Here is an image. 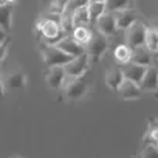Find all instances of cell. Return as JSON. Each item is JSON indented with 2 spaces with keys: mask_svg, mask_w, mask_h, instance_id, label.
<instances>
[{
  "mask_svg": "<svg viewBox=\"0 0 158 158\" xmlns=\"http://www.w3.org/2000/svg\"><path fill=\"white\" fill-rule=\"evenodd\" d=\"M150 53L158 54V30L156 28H147L146 34V45H144Z\"/></svg>",
  "mask_w": 158,
  "mask_h": 158,
  "instance_id": "obj_22",
  "label": "cell"
},
{
  "mask_svg": "<svg viewBox=\"0 0 158 158\" xmlns=\"http://www.w3.org/2000/svg\"><path fill=\"white\" fill-rule=\"evenodd\" d=\"M90 67V56L85 53L82 56H79V57H74L68 65H65V73L68 77L71 79H79V77H82L84 73L89 70Z\"/></svg>",
  "mask_w": 158,
  "mask_h": 158,
  "instance_id": "obj_5",
  "label": "cell"
},
{
  "mask_svg": "<svg viewBox=\"0 0 158 158\" xmlns=\"http://www.w3.org/2000/svg\"><path fill=\"white\" fill-rule=\"evenodd\" d=\"M118 96L123 98V99H138L143 93L141 87L132 81H127V79H124V82L121 84V87L118 89Z\"/></svg>",
  "mask_w": 158,
  "mask_h": 158,
  "instance_id": "obj_13",
  "label": "cell"
},
{
  "mask_svg": "<svg viewBox=\"0 0 158 158\" xmlns=\"http://www.w3.org/2000/svg\"><path fill=\"white\" fill-rule=\"evenodd\" d=\"M116 17V27L118 30H129L135 22H138V13L132 8V10H124L119 13H115Z\"/></svg>",
  "mask_w": 158,
  "mask_h": 158,
  "instance_id": "obj_11",
  "label": "cell"
},
{
  "mask_svg": "<svg viewBox=\"0 0 158 158\" xmlns=\"http://www.w3.org/2000/svg\"><path fill=\"white\" fill-rule=\"evenodd\" d=\"M87 10H89V14H90V22L93 25H96V22L107 13V2H98V0H93V2H89Z\"/></svg>",
  "mask_w": 158,
  "mask_h": 158,
  "instance_id": "obj_17",
  "label": "cell"
},
{
  "mask_svg": "<svg viewBox=\"0 0 158 158\" xmlns=\"http://www.w3.org/2000/svg\"><path fill=\"white\" fill-rule=\"evenodd\" d=\"M36 28H37V31H40L42 42L47 45H57L59 42H62L67 37V34L60 28V23H57V22L44 20L39 17V20L36 22Z\"/></svg>",
  "mask_w": 158,
  "mask_h": 158,
  "instance_id": "obj_1",
  "label": "cell"
},
{
  "mask_svg": "<svg viewBox=\"0 0 158 158\" xmlns=\"http://www.w3.org/2000/svg\"><path fill=\"white\" fill-rule=\"evenodd\" d=\"M90 22V14H89V10L87 6L77 10L74 14H73V25H74V30L79 28V27H89Z\"/></svg>",
  "mask_w": 158,
  "mask_h": 158,
  "instance_id": "obj_21",
  "label": "cell"
},
{
  "mask_svg": "<svg viewBox=\"0 0 158 158\" xmlns=\"http://www.w3.org/2000/svg\"><path fill=\"white\" fill-rule=\"evenodd\" d=\"M67 77H68V76H67L64 67H51V68H48V71H47L45 81H47V84H48L51 89L57 90V89L64 87Z\"/></svg>",
  "mask_w": 158,
  "mask_h": 158,
  "instance_id": "obj_8",
  "label": "cell"
},
{
  "mask_svg": "<svg viewBox=\"0 0 158 158\" xmlns=\"http://www.w3.org/2000/svg\"><path fill=\"white\" fill-rule=\"evenodd\" d=\"M133 3L129 0H109L107 2V13H119L124 10H132Z\"/></svg>",
  "mask_w": 158,
  "mask_h": 158,
  "instance_id": "obj_23",
  "label": "cell"
},
{
  "mask_svg": "<svg viewBox=\"0 0 158 158\" xmlns=\"http://www.w3.org/2000/svg\"><path fill=\"white\" fill-rule=\"evenodd\" d=\"M14 5V2H0V23H2V31L5 33L11 31V8Z\"/></svg>",
  "mask_w": 158,
  "mask_h": 158,
  "instance_id": "obj_16",
  "label": "cell"
},
{
  "mask_svg": "<svg viewBox=\"0 0 158 158\" xmlns=\"http://www.w3.org/2000/svg\"><path fill=\"white\" fill-rule=\"evenodd\" d=\"M132 56H133V50L127 44L118 45L115 48V59L118 60V64H121V67L129 64V62H132Z\"/></svg>",
  "mask_w": 158,
  "mask_h": 158,
  "instance_id": "obj_19",
  "label": "cell"
},
{
  "mask_svg": "<svg viewBox=\"0 0 158 158\" xmlns=\"http://www.w3.org/2000/svg\"><path fill=\"white\" fill-rule=\"evenodd\" d=\"M123 70V74H124V79H127V81H132L138 85H141L143 79L147 73V67H141V65H136L133 62H129L126 65L121 67Z\"/></svg>",
  "mask_w": 158,
  "mask_h": 158,
  "instance_id": "obj_7",
  "label": "cell"
},
{
  "mask_svg": "<svg viewBox=\"0 0 158 158\" xmlns=\"http://www.w3.org/2000/svg\"><path fill=\"white\" fill-rule=\"evenodd\" d=\"M95 28H96L99 33H102L104 36H107V37H109V36H113V34L116 33V30H118L115 14H113V13H106V14L96 22Z\"/></svg>",
  "mask_w": 158,
  "mask_h": 158,
  "instance_id": "obj_9",
  "label": "cell"
},
{
  "mask_svg": "<svg viewBox=\"0 0 158 158\" xmlns=\"http://www.w3.org/2000/svg\"><path fill=\"white\" fill-rule=\"evenodd\" d=\"M64 93L68 99H81L87 93L85 79L84 77H79V79L67 77V81L64 84Z\"/></svg>",
  "mask_w": 158,
  "mask_h": 158,
  "instance_id": "obj_6",
  "label": "cell"
},
{
  "mask_svg": "<svg viewBox=\"0 0 158 158\" xmlns=\"http://www.w3.org/2000/svg\"><path fill=\"white\" fill-rule=\"evenodd\" d=\"M40 51H42L44 60L48 65V68H51V67H65L74 59L73 56L64 53L56 45H47L44 42H40Z\"/></svg>",
  "mask_w": 158,
  "mask_h": 158,
  "instance_id": "obj_2",
  "label": "cell"
},
{
  "mask_svg": "<svg viewBox=\"0 0 158 158\" xmlns=\"http://www.w3.org/2000/svg\"><path fill=\"white\" fill-rule=\"evenodd\" d=\"M107 47H109V39H107V36H104L102 33H99V31L96 30V31L93 33V37H92L90 44L85 47V53L96 60V59L102 57V54L106 53Z\"/></svg>",
  "mask_w": 158,
  "mask_h": 158,
  "instance_id": "obj_4",
  "label": "cell"
},
{
  "mask_svg": "<svg viewBox=\"0 0 158 158\" xmlns=\"http://www.w3.org/2000/svg\"><path fill=\"white\" fill-rule=\"evenodd\" d=\"M6 87L10 89H23L27 85V76L22 71H14L11 74H8L6 79H3Z\"/></svg>",
  "mask_w": 158,
  "mask_h": 158,
  "instance_id": "obj_20",
  "label": "cell"
},
{
  "mask_svg": "<svg viewBox=\"0 0 158 158\" xmlns=\"http://www.w3.org/2000/svg\"><path fill=\"white\" fill-rule=\"evenodd\" d=\"M71 37H73L79 45H81V47L85 48V47L90 44L92 37H93V31H92L89 27H79V28H76V30L73 31Z\"/></svg>",
  "mask_w": 158,
  "mask_h": 158,
  "instance_id": "obj_18",
  "label": "cell"
},
{
  "mask_svg": "<svg viewBox=\"0 0 158 158\" xmlns=\"http://www.w3.org/2000/svg\"><path fill=\"white\" fill-rule=\"evenodd\" d=\"M141 158H158V146L155 143H146L141 152Z\"/></svg>",
  "mask_w": 158,
  "mask_h": 158,
  "instance_id": "obj_25",
  "label": "cell"
},
{
  "mask_svg": "<svg viewBox=\"0 0 158 158\" xmlns=\"http://www.w3.org/2000/svg\"><path fill=\"white\" fill-rule=\"evenodd\" d=\"M152 139L155 144H158V119H150L149 121V129H147V133H146V139Z\"/></svg>",
  "mask_w": 158,
  "mask_h": 158,
  "instance_id": "obj_24",
  "label": "cell"
},
{
  "mask_svg": "<svg viewBox=\"0 0 158 158\" xmlns=\"http://www.w3.org/2000/svg\"><path fill=\"white\" fill-rule=\"evenodd\" d=\"M139 87L143 92H153L158 89V67L156 65L147 68V73H146Z\"/></svg>",
  "mask_w": 158,
  "mask_h": 158,
  "instance_id": "obj_15",
  "label": "cell"
},
{
  "mask_svg": "<svg viewBox=\"0 0 158 158\" xmlns=\"http://www.w3.org/2000/svg\"><path fill=\"white\" fill-rule=\"evenodd\" d=\"M11 158H22V156H11Z\"/></svg>",
  "mask_w": 158,
  "mask_h": 158,
  "instance_id": "obj_27",
  "label": "cell"
},
{
  "mask_svg": "<svg viewBox=\"0 0 158 158\" xmlns=\"http://www.w3.org/2000/svg\"><path fill=\"white\" fill-rule=\"evenodd\" d=\"M155 56L153 53H150L146 47H139L133 50V56H132V62L141 67H153L155 65Z\"/></svg>",
  "mask_w": 158,
  "mask_h": 158,
  "instance_id": "obj_10",
  "label": "cell"
},
{
  "mask_svg": "<svg viewBox=\"0 0 158 158\" xmlns=\"http://www.w3.org/2000/svg\"><path fill=\"white\" fill-rule=\"evenodd\" d=\"M146 34H147V27L138 20L135 22L126 33V39H127V45L135 50V48H139V47H144L146 45Z\"/></svg>",
  "mask_w": 158,
  "mask_h": 158,
  "instance_id": "obj_3",
  "label": "cell"
},
{
  "mask_svg": "<svg viewBox=\"0 0 158 158\" xmlns=\"http://www.w3.org/2000/svg\"><path fill=\"white\" fill-rule=\"evenodd\" d=\"M56 47H57V48H60L64 53H67V54L73 56V57H79V56L85 54V48L79 45V44L71 37V36H67V37H65L62 42H59Z\"/></svg>",
  "mask_w": 158,
  "mask_h": 158,
  "instance_id": "obj_12",
  "label": "cell"
},
{
  "mask_svg": "<svg viewBox=\"0 0 158 158\" xmlns=\"http://www.w3.org/2000/svg\"><path fill=\"white\" fill-rule=\"evenodd\" d=\"M130 158H141V153H139V155H132Z\"/></svg>",
  "mask_w": 158,
  "mask_h": 158,
  "instance_id": "obj_26",
  "label": "cell"
},
{
  "mask_svg": "<svg viewBox=\"0 0 158 158\" xmlns=\"http://www.w3.org/2000/svg\"><path fill=\"white\" fill-rule=\"evenodd\" d=\"M123 82H124V74H123L121 67H112L106 71V84L113 92H118Z\"/></svg>",
  "mask_w": 158,
  "mask_h": 158,
  "instance_id": "obj_14",
  "label": "cell"
}]
</instances>
